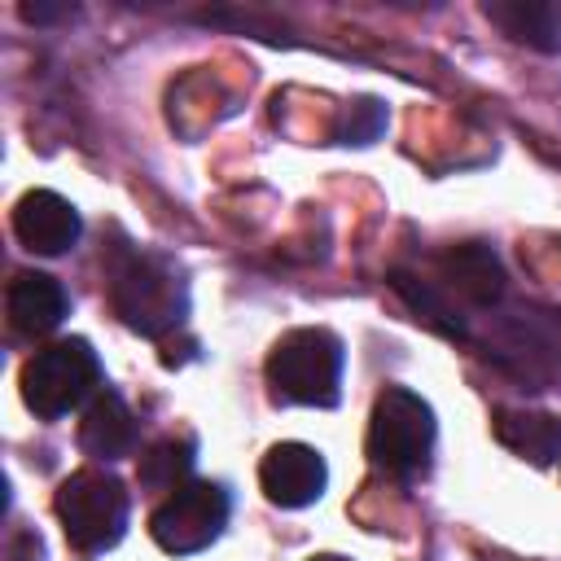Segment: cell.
Instances as JSON below:
<instances>
[{
    "label": "cell",
    "instance_id": "cell-1",
    "mask_svg": "<svg viewBox=\"0 0 561 561\" xmlns=\"http://www.w3.org/2000/svg\"><path fill=\"white\" fill-rule=\"evenodd\" d=\"M364 451L381 473H394V478L425 473L430 451H434V412H430V403L408 386H386L373 403Z\"/></svg>",
    "mask_w": 561,
    "mask_h": 561
},
{
    "label": "cell",
    "instance_id": "cell-2",
    "mask_svg": "<svg viewBox=\"0 0 561 561\" xmlns=\"http://www.w3.org/2000/svg\"><path fill=\"white\" fill-rule=\"evenodd\" d=\"M342 381V342L329 329H289L267 355V386L280 403L333 408Z\"/></svg>",
    "mask_w": 561,
    "mask_h": 561
},
{
    "label": "cell",
    "instance_id": "cell-3",
    "mask_svg": "<svg viewBox=\"0 0 561 561\" xmlns=\"http://www.w3.org/2000/svg\"><path fill=\"white\" fill-rule=\"evenodd\" d=\"M110 302L123 324L145 337H158L184 320V285L175 280V272L162 259L136 250H127L110 267Z\"/></svg>",
    "mask_w": 561,
    "mask_h": 561
},
{
    "label": "cell",
    "instance_id": "cell-4",
    "mask_svg": "<svg viewBox=\"0 0 561 561\" xmlns=\"http://www.w3.org/2000/svg\"><path fill=\"white\" fill-rule=\"evenodd\" d=\"M57 522L79 552H105L127 530V491L105 469H79L57 486Z\"/></svg>",
    "mask_w": 561,
    "mask_h": 561
},
{
    "label": "cell",
    "instance_id": "cell-5",
    "mask_svg": "<svg viewBox=\"0 0 561 561\" xmlns=\"http://www.w3.org/2000/svg\"><path fill=\"white\" fill-rule=\"evenodd\" d=\"M101 386V359L83 337H61L35 351L22 368V399L39 421H57Z\"/></svg>",
    "mask_w": 561,
    "mask_h": 561
},
{
    "label": "cell",
    "instance_id": "cell-6",
    "mask_svg": "<svg viewBox=\"0 0 561 561\" xmlns=\"http://www.w3.org/2000/svg\"><path fill=\"white\" fill-rule=\"evenodd\" d=\"M228 508H232V500L219 482H184L153 508L149 535L162 552H175V557L202 552L228 526Z\"/></svg>",
    "mask_w": 561,
    "mask_h": 561
},
{
    "label": "cell",
    "instance_id": "cell-7",
    "mask_svg": "<svg viewBox=\"0 0 561 561\" xmlns=\"http://www.w3.org/2000/svg\"><path fill=\"white\" fill-rule=\"evenodd\" d=\"M329 469L324 456L307 443H276L259 465V486L280 508H307L324 495Z\"/></svg>",
    "mask_w": 561,
    "mask_h": 561
},
{
    "label": "cell",
    "instance_id": "cell-8",
    "mask_svg": "<svg viewBox=\"0 0 561 561\" xmlns=\"http://www.w3.org/2000/svg\"><path fill=\"white\" fill-rule=\"evenodd\" d=\"M79 210L53 188H31L13 206V237L35 254H66L79 241Z\"/></svg>",
    "mask_w": 561,
    "mask_h": 561
},
{
    "label": "cell",
    "instance_id": "cell-9",
    "mask_svg": "<svg viewBox=\"0 0 561 561\" xmlns=\"http://www.w3.org/2000/svg\"><path fill=\"white\" fill-rule=\"evenodd\" d=\"M136 438H140V430H136L131 408L114 390H96L79 421V447L92 460H118V456L136 451Z\"/></svg>",
    "mask_w": 561,
    "mask_h": 561
},
{
    "label": "cell",
    "instance_id": "cell-10",
    "mask_svg": "<svg viewBox=\"0 0 561 561\" xmlns=\"http://www.w3.org/2000/svg\"><path fill=\"white\" fill-rule=\"evenodd\" d=\"M9 320L26 337H44L66 320V289L48 272H18L9 280Z\"/></svg>",
    "mask_w": 561,
    "mask_h": 561
},
{
    "label": "cell",
    "instance_id": "cell-11",
    "mask_svg": "<svg viewBox=\"0 0 561 561\" xmlns=\"http://www.w3.org/2000/svg\"><path fill=\"white\" fill-rule=\"evenodd\" d=\"M495 438L530 465H552L561 456V416L526 412V408H500L495 412Z\"/></svg>",
    "mask_w": 561,
    "mask_h": 561
},
{
    "label": "cell",
    "instance_id": "cell-12",
    "mask_svg": "<svg viewBox=\"0 0 561 561\" xmlns=\"http://www.w3.org/2000/svg\"><path fill=\"white\" fill-rule=\"evenodd\" d=\"M486 18L517 44H530L539 53L561 48V13L548 0H491Z\"/></svg>",
    "mask_w": 561,
    "mask_h": 561
},
{
    "label": "cell",
    "instance_id": "cell-13",
    "mask_svg": "<svg viewBox=\"0 0 561 561\" xmlns=\"http://www.w3.org/2000/svg\"><path fill=\"white\" fill-rule=\"evenodd\" d=\"M443 276L451 280V289H460L478 307H491L504 294V267L491 254V245H482V241H465V245L447 250L443 254Z\"/></svg>",
    "mask_w": 561,
    "mask_h": 561
},
{
    "label": "cell",
    "instance_id": "cell-14",
    "mask_svg": "<svg viewBox=\"0 0 561 561\" xmlns=\"http://www.w3.org/2000/svg\"><path fill=\"white\" fill-rule=\"evenodd\" d=\"M193 460H197V443L188 434L184 438H162L140 456L136 478L149 491H180L188 482V473H193Z\"/></svg>",
    "mask_w": 561,
    "mask_h": 561
},
{
    "label": "cell",
    "instance_id": "cell-15",
    "mask_svg": "<svg viewBox=\"0 0 561 561\" xmlns=\"http://www.w3.org/2000/svg\"><path fill=\"white\" fill-rule=\"evenodd\" d=\"M381 127H386V110H381L373 96H359V101L342 114V140H346V145H368V140L381 136Z\"/></svg>",
    "mask_w": 561,
    "mask_h": 561
},
{
    "label": "cell",
    "instance_id": "cell-16",
    "mask_svg": "<svg viewBox=\"0 0 561 561\" xmlns=\"http://www.w3.org/2000/svg\"><path fill=\"white\" fill-rule=\"evenodd\" d=\"M311 561H346V557H333V552H320V557H311Z\"/></svg>",
    "mask_w": 561,
    "mask_h": 561
}]
</instances>
